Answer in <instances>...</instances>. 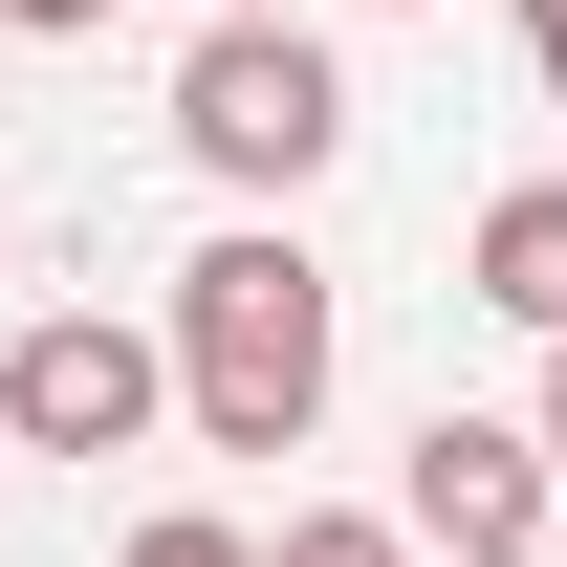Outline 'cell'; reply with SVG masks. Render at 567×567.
<instances>
[{
    "label": "cell",
    "mask_w": 567,
    "mask_h": 567,
    "mask_svg": "<svg viewBox=\"0 0 567 567\" xmlns=\"http://www.w3.org/2000/svg\"><path fill=\"white\" fill-rule=\"evenodd\" d=\"M175 415L218 436V458H306V415H328V350H350V306H328V262L284 240V197L262 218H218L197 262H175Z\"/></svg>",
    "instance_id": "obj_1"
},
{
    "label": "cell",
    "mask_w": 567,
    "mask_h": 567,
    "mask_svg": "<svg viewBox=\"0 0 567 567\" xmlns=\"http://www.w3.org/2000/svg\"><path fill=\"white\" fill-rule=\"evenodd\" d=\"M175 153H197L218 197H306V175L350 153V66H328L306 22H197V66H175Z\"/></svg>",
    "instance_id": "obj_2"
},
{
    "label": "cell",
    "mask_w": 567,
    "mask_h": 567,
    "mask_svg": "<svg viewBox=\"0 0 567 567\" xmlns=\"http://www.w3.org/2000/svg\"><path fill=\"white\" fill-rule=\"evenodd\" d=\"M175 415V328H110V306H44L22 350H0V436L22 458H132Z\"/></svg>",
    "instance_id": "obj_3"
},
{
    "label": "cell",
    "mask_w": 567,
    "mask_h": 567,
    "mask_svg": "<svg viewBox=\"0 0 567 567\" xmlns=\"http://www.w3.org/2000/svg\"><path fill=\"white\" fill-rule=\"evenodd\" d=\"M546 502H567L546 415H458V393H436V415H415V458H393V524H415L436 567H481V546H546Z\"/></svg>",
    "instance_id": "obj_4"
},
{
    "label": "cell",
    "mask_w": 567,
    "mask_h": 567,
    "mask_svg": "<svg viewBox=\"0 0 567 567\" xmlns=\"http://www.w3.org/2000/svg\"><path fill=\"white\" fill-rule=\"evenodd\" d=\"M458 284H481V306L524 328V350H546V328H567V175H524V197H481V240H458Z\"/></svg>",
    "instance_id": "obj_5"
},
{
    "label": "cell",
    "mask_w": 567,
    "mask_h": 567,
    "mask_svg": "<svg viewBox=\"0 0 567 567\" xmlns=\"http://www.w3.org/2000/svg\"><path fill=\"white\" fill-rule=\"evenodd\" d=\"M262 567H436V546L393 524V502H284V524H262Z\"/></svg>",
    "instance_id": "obj_6"
},
{
    "label": "cell",
    "mask_w": 567,
    "mask_h": 567,
    "mask_svg": "<svg viewBox=\"0 0 567 567\" xmlns=\"http://www.w3.org/2000/svg\"><path fill=\"white\" fill-rule=\"evenodd\" d=\"M110 567H262V524H218V502H153V524H132Z\"/></svg>",
    "instance_id": "obj_7"
},
{
    "label": "cell",
    "mask_w": 567,
    "mask_h": 567,
    "mask_svg": "<svg viewBox=\"0 0 567 567\" xmlns=\"http://www.w3.org/2000/svg\"><path fill=\"white\" fill-rule=\"evenodd\" d=\"M0 22H22V44H87V22H110V0H0Z\"/></svg>",
    "instance_id": "obj_8"
},
{
    "label": "cell",
    "mask_w": 567,
    "mask_h": 567,
    "mask_svg": "<svg viewBox=\"0 0 567 567\" xmlns=\"http://www.w3.org/2000/svg\"><path fill=\"white\" fill-rule=\"evenodd\" d=\"M524 66H546V110H567V0H524Z\"/></svg>",
    "instance_id": "obj_9"
},
{
    "label": "cell",
    "mask_w": 567,
    "mask_h": 567,
    "mask_svg": "<svg viewBox=\"0 0 567 567\" xmlns=\"http://www.w3.org/2000/svg\"><path fill=\"white\" fill-rule=\"evenodd\" d=\"M546 458H567V328H546Z\"/></svg>",
    "instance_id": "obj_10"
},
{
    "label": "cell",
    "mask_w": 567,
    "mask_h": 567,
    "mask_svg": "<svg viewBox=\"0 0 567 567\" xmlns=\"http://www.w3.org/2000/svg\"><path fill=\"white\" fill-rule=\"evenodd\" d=\"M218 22H306V0H218Z\"/></svg>",
    "instance_id": "obj_11"
},
{
    "label": "cell",
    "mask_w": 567,
    "mask_h": 567,
    "mask_svg": "<svg viewBox=\"0 0 567 567\" xmlns=\"http://www.w3.org/2000/svg\"><path fill=\"white\" fill-rule=\"evenodd\" d=\"M481 567H546V546H481Z\"/></svg>",
    "instance_id": "obj_12"
}]
</instances>
